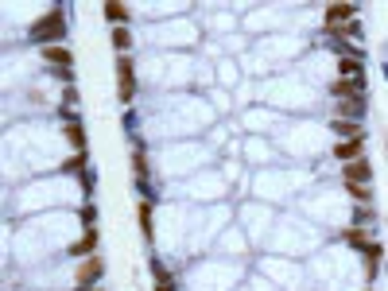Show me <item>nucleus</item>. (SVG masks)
Listing matches in <instances>:
<instances>
[{
  "mask_svg": "<svg viewBox=\"0 0 388 291\" xmlns=\"http://www.w3.org/2000/svg\"><path fill=\"white\" fill-rule=\"evenodd\" d=\"M326 233L307 226V218H276V226H272L268 241H264V248H268L272 256H292V260H303L307 253H315V248H323Z\"/></svg>",
  "mask_w": 388,
  "mask_h": 291,
  "instance_id": "nucleus-1",
  "label": "nucleus"
},
{
  "mask_svg": "<svg viewBox=\"0 0 388 291\" xmlns=\"http://www.w3.org/2000/svg\"><path fill=\"white\" fill-rule=\"evenodd\" d=\"M257 101L260 105H272L276 113H295V109H315L318 97L311 89V82L303 74H279V78H260L257 86Z\"/></svg>",
  "mask_w": 388,
  "mask_h": 291,
  "instance_id": "nucleus-2",
  "label": "nucleus"
},
{
  "mask_svg": "<svg viewBox=\"0 0 388 291\" xmlns=\"http://www.w3.org/2000/svg\"><path fill=\"white\" fill-rule=\"evenodd\" d=\"M245 280V264L226 260V256H210V260H194L183 276V291H237Z\"/></svg>",
  "mask_w": 388,
  "mask_h": 291,
  "instance_id": "nucleus-3",
  "label": "nucleus"
},
{
  "mask_svg": "<svg viewBox=\"0 0 388 291\" xmlns=\"http://www.w3.org/2000/svg\"><path fill=\"white\" fill-rule=\"evenodd\" d=\"M307 182V171H295L287 163H276V168H264L253 175V198L257 202H268V206H279V202H292L295 194L303 190Z\"/></svg>",
  "mask_w": 388,
  "mask_h": 291,
  "instance_id": "nucleus-4",
  "label": "nucleus"
},
{
  "mask_svg": "<svg viewBox=\"0 0 388 291\" xmlns=\"http://www.w3.org/2000/svg\"><path fill=\"white\" fill-rule=\"evenodd\" d=\"M175 194L179 198H194V202H210L218 206L221 194H233V187H229L226 171H221V163H210V168H202L198 175H191V179L175 182Z\"/></svg>",
  "mask_w": 388,
  "mask_h": 291,
  "instance_id": "nucleus-5",
  "label": "nucleus"
},
{
  "mask_svg": "<svg viewBox=\"0 0 388 291\" xmlns=\"http://www.w3.org/2000/svg\"><path fill=\"white\" fill-rule=\"evenodd\" d=\"M66 35H70V8L55 4V8H43L39 20H31V28L23 31V43L55 47V43H66Z\"/></svg>",
  "mask_w": 388,
  "mask_h": 291,
  "instance_id": "nucleus-6",
  "label": "nucleus"
},
{
  "mask_svg": "<svg viewBox=\"0 0 388 291\" xmlns=\"http://www.w3.org/2000/svg\"><path fill=\"white\" fill-rule=\"evenodd\" d=\"M260 276L264 280H272L279 291H311V276H307V268H303L299 260H292V256H260Z\"/></svg>",
  "mask_w": 388,
  "mask_h": 291,
  "instance_id": "nucleus-7",
  "label": "nucleus"
},
{
  "mask_svg": "<svg viewBox=\"0 0 388 291\" xmlns=\"http://www.w3.org/2000/svg\"><path fill=\"white\" fill-rule=\"evenodd\" d=\"M155 31L152 43L163 47V51H179V47H198L202 43V28L194 23V16H179V20H163V23H148Z\"/></svg>",
  "mask_w": 388,
  "mask_h": 291,
  "instance_id": "nucleus-8",
  "label": "nucleus"
},
{
  "mask_svg": "<svg viewBox=\"0 0 388 291\" xmlns=\"http://www.w3.org/2000/svg\"><path fill=\"white\" fill-rule=\"evenodd\" d=\"M237 226L245 229V237H249V245H264L268 241L272 226H276V206L268 202H257V198H249V202H241V210H237Z\"/></svg>",
  "mask_w": 388,
  "mask_h": 291,
  "instance_id": "nucleus-9",
  "label": "nucleus"
},
{
  "mask_svg": "<svg viewBox=\"0 0 388 291\" xmlns=\"http://www.w3.org/2000/svg\"><path fill=\"white\" fill-rule=\"evenodd\" d=\"M241 155H245V163L257 168V171L284 163V152L272 144V136H241Z\"/></svg>",
  "mask_w": 388,
  "mask_h": 291,
  "instance_id": "nucleus-10",
  "label": "nucleus"
},
{
  "mask_svg": "<svg viewBox=\"0 0 388 291\" xmlns=\"http://www.w3.org/2000/svg\"><path fill=\"white\" fill-rule=\"evenodd\" d=\"M101 276H105V260H101V256L74 260V268H70V291H94V287H101Z\"/></svg>",
  "mask_w": 388,
  "mask_h": 291,
  "instance_id": "nucleus-11",
  "label": "nucleus"
},
{
  "mask_svg": "<svg viewBox=\"0 0 388 291\" xmlns=\"http://www.w3.org/2000/svg\"><path fill=\"white\" fill-rule=\"evenodd\" d=\"M117 101L121 105H128L132 109V101H136V58L132 55H117Z\"/></svg>",
  "mask_w": 388,
  "mask_h": 291,
  "instance_id": "nucleus-12",
  "label": "nucleus"
},
{
  "mask_svg": "<svg viewBox=\"0 0 388 291\" xmlns=\"http://www.w3.org/2000/svg\"><path fill=\"white\" fill-rule=\"evenodd\" d=\"M249 248H253V245H249V237H245V229L233 221V226H229V229L218 237L214 253H218V256H226V260H237V256L245 260V256H249Z\"/></svg>",
  "mask_w": 388,
  "mask_h": 291,
  "instance_id": "nucleus-13",
  "label": "nucleus"
},
{
  "mask_svg": "<svg viewBox=\"0 0 388 291\" xmlns=\"http://www.w3.org/2000/svg\"><path fill=\"white\" fill-rule=\"evenodd\" d=\"M39 58V66H43L47 74H66V70H74V51L66 43H55V47H39L35 51Z\"/></svg>",
  "mask_w": 388,
  "mask_h": 291,
  "instance_id": "nucleus-14",
  "label": "nucleus"
},
{
  "mask_svg": "<svg viewBox=\"0 0 388 291\" xmlns=\"http://www.w3.org/2000/svg\"><path fill=\"white\" fill-rule=\"evenodd\" d=\"M97 245H101V233L82 229L78 237L70 241V248H66V260H89V256H97Z\"/></svg>",
  "mask_w": 388,
  "mask_h": 291,
  "instance_id": "nucleus-15",
  "label": "nucleus"
},
{
  "mask_svg": "<svg viewBox=\"0 0 388 291\" xmlns=\"http://www.w3.org/2000/svg\"><path fill=\"white\" fill-rule=\"evenodd\" d=\"M326 94L334 97V101H342V97H365L369 94V78H330Z\"/></svg>",
  "mask_w": 388,
  "mask_h": 291,
  "instance_id": "nucleus-16",
  "label": "nucleus"
},
{
  "mask_svg": "<svg viewBox=\"0 0 388 291\" xmlns=\"http://www.w3.org/2000/svg\"><path fill=\"white\" fill-rule=\"evenodd\" d=\"M326 160L342 163V168H345V163H353V160H365V140H334Z\"/></svg>",
  "mask_w": 388,
  "mask_h": 291,
  "instance_id": "nucleus-17",
  "label": "nucleus"
},
{
  "mask_svg": "<svg viewBox=\"0 0 388 291\" xmlns=\"http://www.w3.org/2000/svg\"><path fill=\"white\" fill-rule=\"evenodd\" d=\"M326 132H330V140H369L365 124L361 121H342V116H330Z\"/></svg>",
  "mask_w": 388,
  "mask_h": 291,
  "instance_id": "nucleus-18",
  "label": "nucleus"
},
{
  "mask_svg": "<svg viewBox=\"0 0 388 291\" xmlns=\"http://www.w3.org/2000/svg\"><path fill=\"white\" fill-rule=\"evenodd\" d=\"M357 20V4H326L323 8V23L330 31H342L345 23Z\"/></svg>",
  "mask_w": 388,
  "mask_h": 291,
  "instance_id": "nucleus-19",
  "label": "nucleus"
},
{
  "mask_svg": "<svg viewBox=\"0 0 388 291\" xmlns=\"http://www.w3.org/2000/svg\"><path fill=\"white\" fill-rule=\"evenodd\" d=\"M342 182L345 187H373V163L369 160H353L342 168Z\"/></svg>",
  "mask_w": 388,
  "mask_h": 291,
  "instance_id": "nucleus-20",
  "label": "nucleus"
},
{
  "mask_svg": "<svg viewBox=\"0 0 388 291\" xmlns=\"http://www.w3.org/2000/svg\"><path fill=\"white\" fill-rule=\"evenodd\" d=\"M237 28H241V16H233V12H210L206 16V31L210 35H237Z\"/></svg>",
  "mask_w": 388,
  "mask_h": 291,
  "instance_id": "nucleus-21",
  "label": "nucleus"
},
{
  "mask_svg": "<svg viewBox=\"0 0 388 291\" xmlns=\"http://www.w3.org/2000/svg\"><path fill=\"white\" fill-rule=\"evenodd\" d=\"M365 113H369V94L365 97H342V101H334V116H342V121H361V124H365Z\"/></svg>",
  "mask_w": 388,
  "mask_h": 291,
  "instance_id": "nucleus-22",
  "label": "nucleus"
},
{
  "mask_svg": "<svg viewBox=\"0 0 388 291\" xmlns=\"http://www.w3.org/2000/svg\"><path fill=\"white\" fill-rule=\"evenodd\" d=\"M59 132H62L66 144H70V152H89V136H86V124L82 121H62Z\"/></svg>",
  "mask_w": 388,
  "mask_h": 291,
  "instance_id": "nucleus-23",
  "label": "nucleus"
},
{
  "mask_svg": "<svg viewBox=\"0 0 388 291\" xmlns=\"http://www.w3.org/2000/svg\"><path fill=\"white\" fill-rule=\"evenodd\" d=\"M101 16L109 28H132V8L121 4V0H109V4H101Z\"/></svg>",
  "mask_w": 388,
  "mask_h": 291,
  "instance_id": "nucleus-24",
  "label": "nucleus"
},
{
  "mask_svg": "<svg viewBox=\"0 0 388 291\" xmlns=\"http://www.w3.org/2000/svg\"><path fill=\"white\" fill-rule=\"evenodd\" d=\"M361 264H365V280H373L377 276V268H381V256H384V248H381V241H369L365 248H361Z\"/></svg>",
  "mask_w": 388,
  "mask_h": 291,
  "instance_id": "nucleus-25",
  "label": "nucleus"
},
{
  "mask_svg": "<svg viewBox=\"0 0 388 291\" xmlns=\"http://www.w3.org/2000/svg\"><path fill=\"white\" fill-rule=\"evenodd\" d=\"M214 74H218V86H241V66H237L233 58L214 62Z\"/></svg>",
  "mask_w": 388,
  "mask_h": 291,
  "instance_id": "nucleus-26",
  "label": "nucleus"
},
{
  "mask_svg": "<svg viewBox=\"0 0 388 291\" xmlns=\"http://www.w3.org/2000/svg\"><path fill=\"white\" fill-rule=\"evenodd\" d=\"M334 78H365L361 58H334Z\"/></svg>",
  "mask_w": 388,
  "mask_h": 291,
  "instance_id": "nucleus-27",
  "label": "nucleus"
},
{
  "mask_svg": "<svg viewBox=\"0 0 388 291\" xmlns=\"http://www.w3.org/2000/svg\"><path fill=\"white\" fill-rule=\"evenodd\" d=\"M109 43L117 55H132V43H136V35H132V28H109Z\"/></svg>",
  "mask_w": 388,
  "mask_h": 291,
  "instance_id": "nucleus-28",
  "label": "nucleus"
},
{
  "mask_svg": "<svg viewBox=\"0 0 388 291\" xmlns=\"http://www.w3.org/2000/svg\"><path fill=\"white\" fill-rule=\"evenodd\" d=\"M342 241H345V248L361 253V248H365L373 237H369V229H361V226H345V229H342Z\"/></svg>",
  "mask_w": 388,
  "mask_h": 291,
  "instance_id": "nucleus-29",
  "label": "nucleus"
},
{
  "mask_svg": "<svg viewBox=\"0 0 388 291\" xmlns=\"http://www.w3.org/2000/svg\"><path fill=\"white\" fill-rule=\"evenodd\" d=\"M350 226H361V229L377 226V206H353L350 202Z\"/></svg>",
  "mask_w": 388,
  "mask_h": 291,
  "instance_id": "nucleus-30",
  "label": "nucleus"
},
{
  "mask_svg": "<svg viewBox=\"0 0 388 291\" xmlns=\"http://www.w3.org/2000/svg\"><path fill=\"white\" fill-rule=\"evenodd\" d=\"M206 101L214 105V113H233V101H229V94L221 86H210V94H206Z\"/></svg>",
  "mask_w": 388,
  "mask_h": 291,
  "instance_id": "nucleus-31",
  "label": "nucleus"
},
{
  "mask_svg": "<svg viewBox=\"0 0 388 291\" xmlns=\"http://www.w3.org/2000/svg\"><path fill=\"white\" fill-rule=\"evenodd\" d=\"M78 221H82V229H97V202H82Z\"/></svg>",
  "mask_w": 388,
  "mask_h": 291,
  "instance_id": "nucleus-32",
  "label": "nucleus"
},
{
  "mask_svg": "<svg viewBox=\"0 0 388 291\" xmlns=\"http://www.w3.org/2000/svg\"><path fill=\"white\" fill-rule=\"evenodd\" d=\"M140 121H144V113H140V109H128V113H125V121H121V124H125V132H128L132 140L140 136Z\"/></svg>",
  "mask_w": 388,
  "mask_h": 291,
  "instance_id": "nucleus-33",
  "label": "nucleus"
},
{
  "mask_svg": "<svg viewBox=\"0 0 388 291\" xmlns=\"http://www.w3.org/2000/svg\"><path fill=\"white\" fill-rule=\"evenodd\" d=\"M249 287H253V291H279V287H272V284H268V280H264V276H260V272H257V276H253V280H249Z\"/></svg>",
  "mask_w": 388,
  "mask_h": 291,
  "instance_id": "nucleus-34",
  "label": "nucleus"
},
{
  "mask_svg": "<svg viewBox=\"0 0 388 291\" xmlns=\"http://www.w3.org/2000/svg\"><path fill=\"white\" fill-rule=\"evenodd\" d=\"M237 291H253V287H249V284H241V287H237Z\"/></svg>",
  "mask_w": 388,
  "mask_h": 291,
  "instance_id": "nucleus-35",
  "label": "nucleus"
},
{
  "mask_svg": "<svg viewBox=\"0 0 388 291\" xmlns=\"http://www.w3.org/2000/svg\"><path fill=\"white\" fill-rule=\"evenodd\" d=\"M384 276H388V260H384Z\"/></svg>",
  "mask_w": 388,
  "mask_h": 291,
  "instance_id": "nucleus-36",
  "label": "nucleus"
},
{
  "mask_svg": "<svg viewBox=\"0 0 388 291\" xmlns=\"http://www.w3.org/2000/svg\"><path fill=\"white\" fill-rule=\"evenodd\" d=\"M361 291H373V287H361Z\"/></svg>",
  "mask_w": 388,
  "mask_h": 291,
  "instance_id": "nucleus-37",
  "label": "nucleus"
},
{
  "mask_svg": "<svg viewBox=\"0 0 388 291\" xmlns=\"http://www.w3.org/2000/svg\"><path fill=\"white\" fill-rule=\"evenodd\" d=\"M94 291H105V287H94Z\"/></svg>",
  "mask_w": 388,
  "mask_h": 291,
  "instance_id": "nucleus-38",
  "label": "nucleus"
}]
</instances>
